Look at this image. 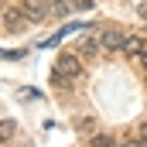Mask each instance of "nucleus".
Masks as SVG:
<instances>
[{"label":"nucleus","mask_w":147,"mask_h":147,"mask_svg":"<svg viewBox=\"0 0 147 147\" xmlns=\"http://www.w3.org/2000/svg\"><path fill=\"white\" fill-rule=\"evenodd\" d=\"M79 72H82V65H79V55H69V51H62V55L55 58V69H51V82L65 86V82L79 79Z\"/></svg>","instance_id":"obj_1"},{"label":"nucleus","mask_w":147,"mask_h":147,"mask_svg":"<svg viewBox=\"0 0 147 147\" xmlns=\"http://www.w3.org/2000/svg\"><path fill=\"white\" fill-rule=\"evenodd\" d=\"M0 17H3V28H7V31H10V34H17V31H21V24H24V17H28V14H24V7H7V10H3V14H0Z\"/></svg>","instance_id":"obj_2"},{"label":"nucleus","mask_w":147,"mask_h":147,"mask_svg":"<svg viewBox=\"0 0 147 147\" xmlns=\"http://www.w3.org/2000/svg\"><path fill=\"white\" fill-rule=\"evenodd\" d=\"M123 41H127V31H120V28H103L99 31V45L103 48H123Z\"/></svg>","instance_id":"obj_3"},{"label":"nucleus","mask_w":147,"mask_h":147,"mask_svg":"<svg viewBox=\"0 0 147 147\" xmlns=\"http://www.w3.org/2000/svg\"><path fill=\"white\" fill-rule=\"evenodd\" d=\"M147 45H144V38L140 34H127V41H123V48H120V51H123V55H137V58H140V51H144Z\"/></svg>","instance_id":"obj_4"},{"label":"nucleus","mask_w":147,"mask_h":147,"mask_svg":"<svg viewBox=\"0 0 147 147\" xmlns=\"http://www.w3.org/2000/svg\"><path fill=\"white\" fill-rule=\"evenodd\" d=\"M14 134H17V123L14 120H0V144L14 140Z\"/></svg>","instance_id":"obj_5"},{"label":"nucleus","mask_w":147,"mask_h":147,"mask_svg":"<svg viewBox=\"0 0 147 147\" xmlns=\"http://www.w3.org/2000/svg\"><path fill=\"white\" fill-rule=\"evenodd\" d=\"M69 10H75V0H55V7H51V17H65Z\"/></svg>","instance_id":"obj_6"},{"label":"nucleus","mask_w":147,"mask_h":147,"mask_svg":"<svg viewBox=\"0 0 147 147\" xmlns=\"http://www.w3.org/2000/svg\"><path fill=\"white\" fill-rule=\"evenodd\" d=\"M99 48H103V45H99V41H89V38H86V41L79 45V51H82L86 58H92V55H99Z\"/></svg>","instance_id":"obj_7"},{"label":"nucleus","mask_w":147,"mask_h":147,"mask_svg":"<svg viewBox=\"0 0 147 147\" xmlns=\"http://www.w3.org/2000/svg\"><path fill=\"white\" fill-rule=\"evenodd\" d=\"M92 147H116V140L106 137V134H96V137H92Z\"/></svg>","instance_id":"obj_8"},{"label":"nucleus","mask_w":147,"mask_h":147,"mask_svg":"<svg viewBox=\"0 0 147 147\" xmlns=\"http://www.w3.org/2000/svg\"><path fill=\"white\" fill-rule=\"evenodd\" d=\"M96 0H75V10H92Z\"/></svg>","instance_id":"obj_9"},{"label":"nucleus","mask_w":147,"mask_h":147,"mask_svg":"<svg viewBox=\"0 0 147 147\" xmlns=\"http://www.w3.org/2000/svg\"><path fill=\"white\" fill-rule=\"evenodd\" d=\"M137 137H140V140L147 144V123H140V127H137Z\"/></svg>","instance_id":"obj_10"},{"label":"nucleus","mask_w":147,"mask_h":147,"mask_svg":"<svg viewBox=\"0 0 147 147\" xmlns=\"http://www.w3.org/2000/svg\"><path fill=\"white\" fill-rule=\"evenodd\" d=\"M137 14H140V17H144V21H147V0H144V3H140V7H137Z\"/></svg>","instance_id":"obj_11"},{"label":"nucleus","mask_w":147,"mask_h":147,"mask_svg":"<svg viewBox=\"0 0 147 147\" xmlns=\"http://www.w3.org/2000/svg\"><path fill=\"white\" fill-rule=\"evenodd\" d=\"M140 62H144V69H147V48H144V51H140Z\"/></svg>","instance_id":"obj_12"},{"label":"nucleus","mask_w":147,"mask_h":147,"mask_svg":"<svg viewBox=\"0 0 147 147\" xmlns=\"http://www.w3.org/2000/svg\"><path fill=\"white\" fill-rule=\"evenodd\" d=\"M0 14H3V7H0Z\"/></svg>","instance_id":"obj_13"}]
</instances>
